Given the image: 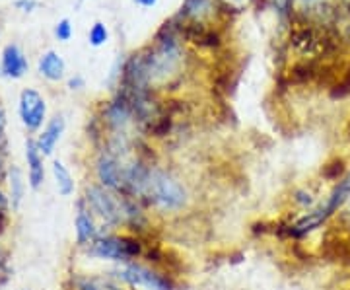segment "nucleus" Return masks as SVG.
Returning <instances> with one entry per match:
<instances>
[{
  "label": "nucleus",
  "mask_w": 350,
  "mask_h": 290,
  "mask_svg": "<svg viewBox=\"0 0 350 290\" xmlns=\"http://www.w3.org/2000/svg\"><path fill=\"white\" fill-rule=\"evenodd\" d=\"M181 27L177 18L167 20L156 34L154 45L146 47L148 78L154 90H174L183 78L185 49L181 45Z\"/></svg>",
  "instance_id": "1"
},
{
  "label": "nucleus",
  "mask_w": 350,
  "mask_h": 290,
  "mask_svg": "<svg viewBox=\"0 0 350 290\" xmlns=\"http://www.w3.org/2000/svg\"><path fill=\"white\" fill-rule=\"evenodd\" d=\"M187 189L172 174L152 166L140 205H152L163 213H175L187 205Z\"/></svg>",
  "instance_id": "2"
},
{
  "label": "nucleus",
  "mask_w": 350,
  "mask_h": 290,
  "mask_svg": "<svg viewBox=\"0 0 350 290\" xmlns=\"http://www.w3.org/2000/svg\"><path fill=\"white\" fill-rule=\"evenodd\" d=\"M84 252L88 257L101 261H115L123 265L135 261L137 257H142L144 246L135 234H100Z\"/></svg>",
  "instance_id": "3"
},
{
  "label": "nucleus",
  "mask_w": 350,
  "mask_h": 290,
  "mask_svg": "<svg viewBox=\"0 0 350 290\" xmlns=\"http://www.w3.org/2000/svg\"><path fill=\"white\" fill-rule=\"evenodd\" d=\"M82 199L103 226H123V195L105 189L100 183L86 185Z\"/></svg>",
  "instance_id": "4"
},
{
  "label": "nucleus",
  "mask_w": 350,
  "mask_h": 290,
  "mask_svg": "<svg viewBox=\"0 0 350 290\" xmlns=\"http://www.w3.org/2000/svg\"><path fill=\"white\" fill-rule=\"evenodd\" d=\"M111 277L125 282V285H131V287H142V289L148 290H175L174 278L163 275L156 269L140 265L137 261L123 263L117 269H113Z\"/></svg>",
  "instance_id": "5"
},
{
  "label": "nucleus",
  "mask_w": 350,
  "mask_h": 290,
  "mask_svg": "<svg viewBox=\"0 0 350 290\" xmlns=\"http://www.w3.org/2000/svg\"><path fill=\"white\" fill-rule=\"evenodd\" d=\"M126 164L129 162L123 160V156L107 150V148H101L98 158H96V168H94L100 185H103L105 189L123 195L125 193Z\"/></svg>",
  "instance_id": "6"
},
{
  "label": "nucleus",
  "mask_w": 350,
  "mask_h": 290,
  "mask_svg": "<svg viewBox=\"0 0 350 290\" xmlns=\"http://www.w3.org/2000/svg\"><path fill=\"white\" fill-rule=\"evenodd\" d=\"M18 114H20V119H22V125L29 133H36L45 123V117H47V101H45V98L39 94L38 90L24 88L20 92Z\"/></svg>",
  "instance_id": "7"
},
{
  "label": "nucleus",
  "mask_w": 350,
  "mask_h": 290,
  "mask_svg": "<svg viewBox=\"0 0 350 290\" xmlns=\"http://www.w3.org/2000/svg\"><path fill=\"white\" fill-rule=\"evenodd\" d=\"M75 234H76V246L86 250L92 241L100 236V226H98V218L94 213L88 209L82 197H78L75 202Z\"/></svg>",
  "instance_id": "8"
},
{
  "label": "nucleus",
  "mask_w": 350,
  "mask_h": 290,
  "mask_svg": "<svg viewBox=\"0 0 350 290\" xmlns=\"http://www.w3.org/2000/svg\"><path fill=\"white\" fill-rule=\"evenodd\" d=\"M220 8L218 0H183L179 14L175 16L183 24H206Z\"/></svg>",
  "instance_id": "9"
},
{
  "label": "nucleus",
  "mask_w": 350,
  "mask_h": 290,
  "mask_svg": "<svg viewBox=\"0 0 350 290\" xmlns=\"http://www.w3.org/2000/svg\"><path fill=\"white\" fill-rule=\"evenodd\" d=\"M27 68H29V63L25 59L24 51L20 49V45L8 43L2 49V55H0V70H2V76L18 80V78H22L27 72Z\"/></svg>",
  "instance_id": "10"
},
{
  "label": "nucleus",
  "mask_w": 350,
  "mask_h": 290,
  "mask_svg": "<svg viewBox=\"0 0 350 290\" xmlns=\"http://www.w3.org/2000/svg\"><path fill=\"white\" fill-rule=\"evenodd\" d=\"M321 243H323L321 246V255L325 257L327 261H335V263H340V265L350 267V240L340 236L335 228L327 232Z\"/></svg>",
  "instance_id": "11"
},
{
  "label": "nucleus",
  "mask_w": 350,
  "mask_h": 290,
  "mask_svg": "<svg viewBox=\"0 0 350 290\" xmlns=\"http://www.w3.org/2000/svg\"><path fill=\"white\" fill-rule=\"evenodd\" d=\"M43 154L39 150L38 142L33 139L25 140V164H27V183L33 191L41 189L45 183V162Z\"/></svg>",
  "instance_id": "12"
},
{
  "label": "nucleus",
  "mask_w": 350,
  "mask_h": 290,
  "mask_svg": "<svg viewBox=\"0 0 350 290\" xmlns=\"http://www.w3.org/2000/svg\"><path fill=\"white\" fill-rule=\"evenodd\" d=\"M64 129H66V121H64L63 115H55L53 119H49V123L45 125V129L41 131V135L36 139L39 150H41L43 156H51L55 152L59 140L63 139Z\"/></svg>",
  "instance_id": "13"
},
{
  "label": "nucleus",
  "mask_w": 350,
  "mask_h": 290,
  "mask_svg": "<svg viewBox=\"0 0 350 290\" xmlns=\"http://www.w3.org/2000/svg\"><path fill=\"white\" fill-rule=\"evenodd\" d=\"M38 72L49 82L63 80L66 72V63L57 51H45L38 61Z\"/></svg>",
  "instance_id": "14"
},
{
  "label": "nucleus",
  "mask_w": 350,
  "mask_h": 290,
  "mask_svg": "<svg viewBox=\"0 0 350 290\" xmlns=\"http://www.w3.org/2000/svg\"><path fill=\"white\" fill-rule=\"evenodd\" d=\"M350 199V172L347 176L342 177L340 181H338L337 185L333 187L331 191V195L327 197V201L323 202V209H325V213L329 215V218L333 215H337L338 211L342 209V205Z\"/></svg>",
  "instance_id": "15"
},
{
  "label": "nucleus",
  "mask_w": 350,
  "mask_h": 290,
  "mask_svg": "<svg viewBox=\"0 0 350 290\" xmlns=\"http://www.w3.org/2000/svg\"><path fill=\"white\" fill-rule=\"evenodd\" d=\"M6 181H8V199H10V209L18 211L20 205L24 201L25 195V181L22 172L16 166H8V174H6Z\"/></svg>",
  "instance_id": "16"
},
{
  "label": "nucleus",
  "mask_w": 350,
  "mask_h": 290,
  "mask_svg": "<svg viewBox=\"0 0 350 290\" xmlns=\"http://www.w3.org/2000/svg\"><path fill=\"white\" fill-rule=\"evenodd\" d=\"M51 174H53L55 187H57L61 197H70V195L75 193V177H72L70 170H68L61 160H55V162H53V166H51Z\"/></svg>",
  "instance_id": "17"
},
{
  "label": "nucleus",
  "mask_w": 350,
  "mask_h": 290,
  "mask_svg": "<svg viewBox=\"0 0 350 290\" xmlns=\"http://www.w3.org/2000/svg\"><path fill=\"white\" fill-rule=\"evenodd\" d=\"M347 172V164H345V160L342 158H333V160H329L323 168H321V176L327 181H340L342 177L347 176L345 174Z\"/></svg>",
  "instance_id": "18"
},
{
  "label": "nucleus",
  "mask_w": 350,
  "mask_h": 290,
  "mask_svg": "<svg viewBox=\"0 0 350 290\" xmlns=\"http://www.w3.org/2000/svg\"><path fill=\"white\" fill-rule=\"evenodd\" d=\"M88 41L92 47H101L109 41V31H107V25L103 22H96V24L90 27L88 31Z\"/></svg>",
  "instance_id": "19"
},
{
  "label": "nucleus",
  "mask_w": 350,
  "mask_h": 290,
  "mask_svg": "<svg viewBox=\"0 0 350 290\" xmlns=\"http://www.w3.org/2000/svg\"><path fill=\"white\" fill-rule=\"evenodd\" d=\"M331 100H345L350 96V66L345 70V75L340 80H337L331 88H329Z\"/></svg>",
  "instance_id": "20"
},
{
  "label": "nucleus",
  "mask_w": 350,
  "mask_h": 290,
  "mask_svg": "<svg viewBox=\"0 0 350 290\" xmlns=\"http://www.w3.org/2000/svg\"><path fill=\"white\" fill-rule=\"evenodd\" d=\"M55 38L59 39V41H68V39L72 38V24H70L68 18L59 20V24L55 25Z\"/></svg>",
  "instance_id": "21"
},
{
  "label": "nucleus",
  "mask_w": 350,
  "mask_h": 290,
  "mask_svg": "<svg viewBox=\"0 0 350 290\" xmlns=\"http://www.w3.org/2000/svg\"><path fill=\"white\" fill-rule=\"evenodd\" d=\"M220 2V8H226L230 12H241L251 0H218Z\"/></svg>",
  "instance_id": "22"
},
{
  "label": "nucleus",
  "mask_w": 350,
  "mask_h": 290,
  "mask_svg": "<svg viewBox=\"0 0 350 290\" xmlns=\"http://www.w3.org/2000/svg\"><path fill=\"white\" fill-rule=\"evenodd\" d=\"M292 199H294L296 205H300V207H304V209H310V207L313 205V195L310 193V191H306V189L296 191Z\"/></svg>",
  "instance_id": "23"
},
{
  "label": "nucleus",
  "mask_w": 350,
  "mask_h": 290,
  "mask_svg": "<svg viewBox=\"0 0 350 290\" xmlns=\"http://www.w3.org/2000/svg\"><path fill=\"white\" fill-rule=\"evenodd\" d=\"M38 6H39L38 0H16V2H14V8H16V10H20V12H25V14L38 10Z\"/></svg>",
  "instance_id": "24"
},
{
  "label": "nucleus",
  "mask_w": 350,
  "mask_h": 290,
  "mask_svg": "<svg viewBox=\"0 0 350 290\" xmlns=\"http://www.w3.org/2000/svg\"><path fill=\"white\" fill-rule=\"evenodd\" d=\"M4 131H6V115H4V109L0 107V152H6V139H4Z\"/></svg>",
  "instance_id": "25"
},
{
  "label": "nucleus",
  "mask_w": 350,
  "mask_h": 290,
  "mask_svg": "<svg viewBox=\"0 0 350 290\" xmlns=\"http://www.w3.org/2000/svg\"><path fill=\"white\" fill-rule=\"evenodd\" d=\"M86 86V82H84V78L82 76H72L70 80H68V88L70 90H82Z\"/></svg>",
  "instance_id": "26"
},
{
  "label": "nucleus",
  "mask_w": 350,
  "mask_h": 290,
  "mask_svg": "<svg viewBox=\"0 0 350 290\" xmlns=\"http://www.w3.org/2000/svg\"><path fill=\"white\" fill-rule=\"evenodd\" d=\"M0 211H10V199L2 189H0Z\"/></svg>",
  "instance_id": "27"
},
{
  "label": "nucleus",
  "mask_w": 350,
  "mask_h": 290,
  "mask_svg": "<svg viewBox=\"0 0 350 290\" xmlns=\"http://www.w3.org/2000/svg\"><path fill=\"white\" fill-rule=\"evenodd\" d=\"M133 2L138 4V6H142V8H152V6H156L158 0H133Z\"/></svg>",
  "instance_id": "28"
},
{
  "label": "nucleus",
  "mask_w": 350,
  "mask_h": 290,
  "mask_svg": "<svg viewBox=\"0 0 350 290\" xmlns=\"http://www.w3.org/2000/svg\"><path fill=\"white\" fill-rule=\"evenodd\" d=\"M349 139H350V123H349Z\"/></svg>",
  "instance_id": "29"
},
{
  "label": "nucleus",
  "mask_w": 350,
  "mask_h": 290,
  "mask_svg": "<svg viewBox=\"0 0 350 290\" xmlns=\"http://www.w3.org/2000/svg\"><path fill=\"white\" fill-rule=\"evenodd\" d=\"M2 287H4V285H2V282H0V290H2Z\"/></svg>",
  "instance_id": "30"
},
{
  "label": "nucleus",
  "mask_w": 350,
  "mask_h": 290,
  "mask_svg": "<svg viewBox=\"0 0 350 290\" xmlns=\"http://www.w3.org/2000/svg\"><path fill=\"white\" fill-rule=\"evenodd\" d=\"M0 76H2V70H0Z\"/></svg>",
  "instance_id": "31"
},
{
  "label": "nucleus",
  "mask_w": 350,
  "mask_h": 290,
  "mask_svg": "<svg viewBox=\"0 0 350 290\" xmlns=\"http://www.w3.org/2000/svg\"><path fill=\"white\" fill-rule=\"evenodd\" d=\"M80 2H82V0H80Z\"/></svg>",
  "instance_id": "32"
},
{
  "label": "nucleus",
  "mask_w": 350,
  "mask_h": 290,
  "mask_svg": "<svg viewBox=\"0 0 350 290\" xmlns=\"http://www.w3.org/2000/svg\"><path fill=\"white\" fill-rule=\"evenodd\" d=\"M25 290H27V289H25Z\"/></svg>",
  "instance_id": "33"
}]
</instances>
